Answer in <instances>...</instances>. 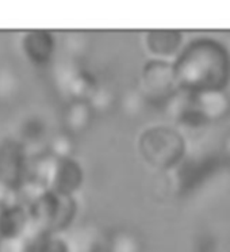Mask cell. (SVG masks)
Masks as SVG:
<instances>
[{
    "mask_svg": "<svg viewBox=\"0 0 230 252\" xmlns=\"http://www.w3.org/2000/svg\"><path fill=\"white\" fill-rule=\"evenodd\" d=\"M141 159L153 170L175 171L188 154V144L183 133L168 125H154L145 129L137 143Z\"/></svg>",
    "mask_w": 230,
    "mask_h": 252,
    "instance_id": "2",
    "label": "cell"
},
{
    "mask_svg": "<svg viewBox=\"0 0 230 252\" xmlns=\"http://www.w3.org/2000/svg\"><path fill=\"white\" fill-rule=\"evenodd\" d=\"M68 240L71 252H109V236H104L96 229H80Z\"/></svg>",
    "mask_w": 230,
    "mask_h": 252,
    "instance_id": "12",
    "label": "cell"
},
{
    "mask_svg": "<svg viewBox=\"0 0 230 252\" xmlns=\"http://www.w3.org/2000/svg\"><path fill=\"white\" fill-rule=\"evenodd\" d=\"M141 239L132 230H116L109 236V252H143Z\"/></svg>",
    "mask_w": 230,
    "mask_h": 252,
    "instance_id": "14",
    "label": "cell"
},
{
    "mask_svg": "<svg viewBox=\"0 0 230 252\" xmlns=\"http://www.w3.org/2000/svg\"><path fill=\"white\" fill-rule=\"evenodd\" d=\"M35 240L29 236H22L10 240H0V252H34Z\"/></svg>",
    "mask_w": 230,
    "mask_h": 252,
    "instance_id": "18",
    "label": "cell"
},
{
    "mask_svg": "<svg viewBox=\"0 0 230 252\" xmlns=\"http://www.w3.org/2000/svg\"><path fill=\"white\" fill-rule=\"evenodd\" d=\"M30 230L28 236L37 241L45 235H64L76 219L79 205L75 197L46 190L29 205Z\"/></svg>",
    "mask_w": 230,
    "mask_h": 252,
    "instance_id": "3",
    "label": "cell"
},
{
    "mask_svg": "<svg viewBox=\"0 0 230 252\" xmlns=\"http://www.w3.org/2000/svg\"><path fill=\"white\" fill-rule=\"evenodd\" d=\"M115 102L114 98V94L113 91L107 87H103L102 84H99V87L96 88V91L93 94L91 99L88 100V103L91 104V107L93 109V111L96 113V111H109L111 107H113V104Z\"/></svg>",
    "mask_w": 230,
    "mask_h": 252,
    "instance_id": "17",
    "label": "cell"
},
{
    "mask_svg": "<svg viewBox=\"0 0 230 252\" xmlns=\"http://www.w3.org/2000/svg\"><path fill=\"white\" fill-rule=\"evenodd\" d=\"M224 154L225 156L228 158V160L230 161V133L225 137L224 140Z\"/></svg>",
    "mask_w": 230,
    "mask_h": 252,
    "instance_id": "22",
    "label": "cell"
},
{
    "mask_svg": "<svg viewBox=\"0 0 230 252\" xmlns=\"http://www.w3.org/2000/svg\"><path fill=\"white\" fill-rule=\"evenodd\" d=\"M29 151L19 140H3L0 143V183L19 191L25 182Z\"/></svg>",
    "mask_w": 230,
    "mask_h": 252,
    "instance_id": "5",
    "label": "cell"
},
{
    "mask_svg": "<svg viewBox=\"0 0 230 252\" xmlns=\"http://www.w3.org/2000/svg\"><path fill=\"white\" fill-rule=\"evenodd\" d=\"M18 90V77L10 71L0 72V98H10Z\"/></svg>",
    "mask_w": 230,
    "mask_h": 252,
    "instance_id": "19",
    "label": "cell"
},
{
    "mask_svg": "<svg viewBox=\"0 0 230 252\" xmlns=\"http://www.w3.org/2000/svg\"><path fill=\"white\" fill-rule=\"evenodd\" d=\"M48 122L41 115H29L19 125V141L29 148V145L44 143L48 136Z\"/></svg>",
    "mask_w": 230,
    "mask_h": 252,
    "instance_id": "13",
    "label": "cell"
},
{
    "mask_svg": "<svg viewBox=\"0 0 230 252\" xmlns=\"http://www.w3.org/2000/svg\"><path fill=\"white\" fill-rule=\"evenodd\" d=\"M56 82L60 91L65 94L68 100H86L88 102L100 83L91 72L77 64L68 61L56 72Z\"/></svg>",
    "mask_w": 230,
    "mask_h": 252,
    "instance_id": "6",
    "label": "cell"
},
{
    "mask_svg": "<svg viewBox=\"0 0 230 252\" xmlns=\"http://www.w3.org/2000/svg\"><path fill=\"white\" fill-rule=\"evenodd\" d=\"M34 252H71V244L64 235H45L35 241Z\"/></svg>",
    "mask_w": 230,
    "mask_h": 252,
    "instance_id": "16",
    "label": "cell"
},
{
    "mask_svg": "<svg viewBox=\"0 0 230 252\" xmlns=\"http://www.w3.org/2000/svg\"><path fill=\"white\" fill-rule=\"evenodd\" d=\"M177 88L184 93L226 91L230 83V50L210 37L192 39L172 61Z\"/></svg>",
    "mask_w": 230,
    "mask_h": 252,
    "instance_id": "1",
    "label": "cell"
},
{
    "mask_svg": "<svg viewBox=\"0 0 230 252\" xmlns=\"http://www.w3.org/2000/svg\"><path fill=\"white\" fill-rule=\"evenodd\" d=\"M65 49L71 53L72 57L79 59V57H82V56L88 50L87 38L83 37L80 33L75 34V35L69 37V41H68V44H66Z\"/></svg>",
    "mask_w": 230,
    "mask_h": 252,
    "instance_id": "20",
    "label": "cell"
},
{
    "mask_svg": "<svg viewBox=\"0 0 230 252\" xmlns=\"http://www.w3.org/2000/svg\"><path fill=\"white\" fill-rule=\"evenodd\" d=\"M93 115L95 111L91 107V104L86 100H68L62 115L64 127H65L64 132L73 137L76 134L86 133L92 124Z\"/></svg>",
    "mask_w": 230,
    "mask_h": 252,
    "instance_id": "11",
    "label": "cell"
},
{
    "mask_svg": "<svg viewBox=\"0 0 230 252\" xmlns=\"http://www.w3.org/2000/svg\"><path fill=\"white\" fill-rule=\"evenodd\" d=\"M184 46V35L179 30H149L145 33V48L156 60L173 61Z\"/></svg>",
    "mask_w": 230,
    "mask_h": 252,
    "instance_id": "8",
    "label": "cell"
},
{
    "mask_svg": "<svg viewBox=\"0 0 230 252\" xmlns=\"http://www.w3.org/2000/svg\"><path fill=\"white\" fill-rule=\"evenodd\" d=\"M17 194L18 191L12 190L3 183H0V208H4V206L18 202Z\"/></svg>",
    "mask_w": 230,
    "mask_h": 252,
    "instance_id": "21",
    "label": "cell"
},
{
    "mask_svg": "<svg viewBox=\"0 0 230 252\" xmlns=\"http://www.w3.org/2000/svg\"><path fill=\"white\" fill-rule=\"evenodd\" d=\"M179 91L172 61L150 59L143 66L138 93L145 102L167 106Z\"/></svg>",
    "mask_w": 230,
    "mask_h": 252,
    "instance_id": "4",
    "label": "cell"
},
{
    "mask_svg": "<svg viewBox=\"0 0 230 252\" xmlns=\"http://www.w3.org/2000/svg\"><path fill=\"white\" fill-rule=\"evenodd\" d=\"M22 52L30 64L35 66L49 65L55 57L56 37L49 30H30L22 37Z\"/></svg>",
    "mask_w": 230,
    "mask_h": 252,
    "instance_id": "7",
    "label": "cell"
},
{
    "mask_svg": "<svg viewBox=\"0 0 230 252\" xmlns=\"http://www.w3.org/2000/svg\"><path fill=\"white\" fill-rule=\"evenodd\" d=\"M49 152L55 159H69L73 158L75 154V141H73V136L68 134L66 132L58 133L50 141Z\"/></svg>",
    "mask_w": 230,
    "mask_h": 252,
    "instance_id": "15",
    "label": "cell"
},
{
    "mask_svg": "<svg viewBox=\"0 0 230 252\" xmlns=\"http://www.w3.org/2000/svg\"><path fill=\"white\" fill-rule=\"evenodd\" d=\"M30 230V217L28 208L15 202L0 208V240H10L28 236Z\"/></svg>",
    "mask_w": 230,
    "mask_h": 252,
    "instance_id": "10",
    "label": "cell"
},
{
    "mask_svg": "<svg viewBox=\"0 0 230 252\" xmlns=\"http://www.w3.org/2000/svg\"><path fill=\"white\" fill-rule=\"evenodd\" d=\"M83 182H84V171L80 163L73 158L60 159L56 161L49 190H53L62 195L75 197L76 192L82 189Z\"/></svg>",
    "mask_w": 230,
    "mask_h": 252,
    "instance_id": "9",
    "label": "cell"
}]
</instances>
